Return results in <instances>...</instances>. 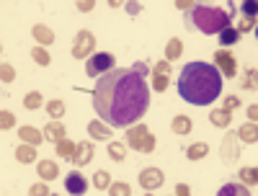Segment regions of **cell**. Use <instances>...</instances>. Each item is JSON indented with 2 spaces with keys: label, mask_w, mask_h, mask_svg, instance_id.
Segmentation results:
<instances>
[{
  "label": "cell",
  "mask_w": 258,
  "mask_h": 196,
  "mask_svg": "<svg viewBox=\"0 0 258 196\" xmlns=\"http://www.w3.org/2000/svg\"><path fill=\"white\" fill-rule=\"evenodd\" d=\"M150 67L137 62L132 67H114L98 78L93 106L98 119L109 126H129L140 121L150 109Z\"/></svg>",
  "instance_id": "6da1fadb"
},
{
  "label": "cell",
  "mask_w": 258,
  "mask_h": 196,
  "mask_svg": "<svg viewBox=\"0 0 258 196\" xmlns=\"http://www.w3.org/2000/svg\"><path fill=\"white\" fill-rule=\"evenodd\" d=\"M222 90V75L209 62H188L178 78V96L194 106H209Z\"/></svg>",
  "instance_id": "7a4b0ae2"
},
{
  "label": "cell",
  "mask_w": 258,
  "mask_h": 196,
  "mask_svg": "<svg viewBox=\"0 0 258 196\" xmlns=\"http://www.w3.org/2000/svg\"><path fill=\"white\" fill-rule=\"evenodd\" d=\"M186 26H196L201 34H220L230 26V16L222 8L194 3L191 13L186 16Z\"/></svg>",
  "instance_id": "3957f363"
},
{
  "label": "cell",
  "mask_w": 258,
  "mask_h": 196,
  "mask_svg": "<svg viewBox=\"0 0 258 196\" xmlns=\"http://www.w3.org/2000/svg\"><path fill=\"white\" fill-rule=\"evenodd\" d=\"M114 67H116V57H114V54L98 52V54H91V57H88L85 73H88V78H101V75H106L109 70H114Z\"/></svg>",
  "instance_id": "277c9868"
},
{
  "label": "cell",
  "mask_w": 258,
  "mask_h": 196,
  "mask_svg": "<svg viewBox=\"0 0 258 196\" xmlns=\"http://www.w3.org/2000/svg\"><path fill=\"white\" fill-rule=\"evenodd\" d=\"M212 65L220 70V75L222 78H235L238 75V60L232 57V52H227V49H217L215 54H212Z\"/></svg>",
  "instance_id": "5b68a950"
},
{
  "label": "cell",
  "mask_w": 258,
  "mask_h": 196,
  "mask_svg": "<svg viewBox=\"0 0 258 196\" xmlns=\"http://www.w3.org/2000/svg\"><path fill=\"white\" fill-rule=\"evenodd\" d=\"M96 49V37L88 29L77 31L75 37V44H73V57H77V60H85V57H91Z\"/></svg>",
  "instance_id": "8992f818"
},
{
  "label": "cell",
  "mask_w": 258,
  "mask_h": 196,
  "mask_svg": "<svg viewBox=\"0 0 258 196\" xmlns=\"http://www.w3.org/2000/svg\"><path fill=\"white\" fill-rule=\"evenodd\" d=\"M147 134H150V129H147L145 124H134L132 129L127 126L124 145H127L129 150H137V153H142V145H145V140H147Z\"/></svg>",
  "instance_id": "52a82bcc"
},
{
  "label": "cell",
  "mask_w": 258,
  "mask_h": 196,
  "mask_svg": "<svg viewBox=\"0 0 258 196\" xmlns=\"http://www.w3.org/2000/svg\"><path fill=\"white\" fill-rule=\"evenodd\" d=\"M140 183H142L145 191L160 189V186H163V170H160V168H145V170L140 173Z\"/></svg>",
  "instance_id": "ba28073f"
},
{
  "label": "cell",
  "mask_w": 258,
  "mask_h": 196,
  "mask_svg": "<svg viewBox=\"0 0 258 196\" xmlns=\"http://www.w3.org/2000/svg\"><path fill=\"white\" fill-rule=\"evenodd\" d=\"M240 155V147H238V134H227L225 140H222V160H225L227 165H232L235 160Z\"/></svg>",
  "instance_id": "9c48e42d"
},
{
  "label": "cell",
  "mask_w": 258,
  "mask_h": 196,
  "mask_svg": "<svg viewBox=\"0 0 258 196\" xmlns=\"http://www.w3.org/2000/svg\"><path fill=\"white\" fill-rule=\"evenodd\" d=\"M85 189H88V181L80 176V173L77 170L67 173V178H65V191L67 194H85Z\"/></svg>",
  "instance_id": "30bf717a"
},
{
  "label": "cell",
  "mask_w": 258,
  "mask_h": 196,
  "mask_svg": "<svg viewBox=\"0 0 258 196\" xmlns=\"http://www.w3.org/2000/svg\"><path fill=\"white\" fill-rule=\"evenodd\" d=\"M93 153H96L93 142H80V145H75L73 163H75V165H88V163H91V157H93Z\"/></svg>",
  "instance_id": "8fae6325"
},
{
  "label": "cell",
  "mask_w": 258,
  "mask_h": 196,
  "mask_svg": "<svg viewBox=\"0 0 258 196\" xmlns=\"http://www.w3.org/2000/svg\"><path fill=\"white\" fill-rule=\"evenodd\" d=\"M65 126H62V121L60 119H54V121H49L47 126H44V140H49V142H60V140H65Z\"/></svg>",
  "instance_id": "7c38bea8"
},
{
  "label": "cell",
  "mask_w": 258,
  "mask_h": 196,
  "mask_svg": "<svg viewBox=\"0 0 258 196\" xmlns=\"http://www.w3.org/2000/svg\"><path fill=\"white\" fill-rule=\"evenodd\" d=\"M18 137H21L24 142L34 145V147L44 142V132H39L37 126H21V129H18Z\"/></svg>",
  "instance_id": "4fadbf2b"
},
{
  "label": "cell",
  "mask_w": 258,
  "mask_h": 196,
  "mask_svg": "<svg viewBox=\"0 0 258 196\" xmlns=\"http://www.w3.org/2000/svg\"><path fill=\"white\" fill-rule=\"evenodd\" d=\"M37 170H39V178H44V181H54V178H57V173H60V168H57L54 160H39Z\"/></svg>",
  "instance_id": "5bb4252c"
},
{
  "label": "cell",
  "mask_w": 258,
  "mask_h": 196,
  "mask_svg": "<svg viewBox=\"0 0 258 196\" xmlns=\"http://www.w3.org/2000/svg\"><path fill=\"white\" fill-rule=\"evenodd\" d=\"M88 132H91L93 140H111V129H109V124H104L101 119H96V121L88 124Z\"/></svg>",
  "instance_id": "9a60e30c"
},
{
  "label": "cell",
  "mask_w": 258,
  "mask_h": 196,
  "mask_svg": "<svg viewBox=\"0 0 258 196\" xmlns=\"http://www.w3.org/2000/svg\"><path fill=\"white\" fill-rule=\"evenodd\" d=\"M238 140L251 142V145L258 142V126H256V121H248V124L240 126V129H238Z\"/></svg>",
  "instance_id": "2e32d148"
},
{
  "label": "cell",
  "mask_w": 258,
  "mask_h": 196,
  "mask_svg": "<svg viewBox=\"0 0 258 196\" xmlns=\"http://www.w3.org/2000/svg\"><path fill=\"white\" fill-rule=\"evenodd\" d=\"M16 160L18 163H24V165H29V163H34V160H37V147L34 145H21L18 150H16Z\"/></svg>",
  "instance_id": "e0dca14e"
},
{
  "label": "cell",
  "mask_w": 258,
  "mask_h": 196,
  "mask_svg": "<svg viewBox=\"0 0 258 196\" xmlns=\"http://www.w3.org/2000/svg\"><path fill=\"white\" fill-rule=\"evenodd\" d=\"M31 37L37 39L39 44H52L54 41V34H52V29L49 26H44V24H37L31 29Z\"/></svg>",
  "instance_id": "ac0fdd59"
},
{
  "label": "cell",
  "mask_w": 258,
  "mask_h": 196,
  "mask_svg": "<svg viewBox=\"0 0 258 196\" xmlns=\"http://www.w3.org/2000/svg\"><path fill=\"white\" fill-rule=\"evenodd\" d=\"M181 52H184V44H181V39L171 37V41L165 44V60H168V62H173V60H178V57H181Z\"/></svg>",
  "instance_id": "d6986e66"
},
{
  "label": "cell",
  "mask_w": 258,
  "mask_h": 196,
  "mask_svg": "<svg viewBox=\"0 0 258 196\" xmlns=\"http://www.w3.org/2000/svg\"><path fill=\"white\" fill-rule=\"evenodd\" d=\"M171 129H173L176 134H191V129H194V121L188 119V117H176V119L171 121Z\"/></svg>",
  "instance_id": "ffe728a7"
},
{
  "label": "cell",
  "mask_w": 258,
  "mask_h": 196,
  "mask_svg": "<svg viewBox=\"0 0 258 196\" xmlns=\"http://www.w3.org/2000/svg\"><path fill=\"white\" fill-rule=\"evenodd\" d=\"M238 39H240V34H238V29H232V26H227L225 31H220V44H222V47H232Z\"/></svg>",
  "instance_id": "44dd1931"
},
{
  "label": "cell",
  "mask_w": 258,
  "mask_h": 196,
  "mask_svg": "<svg viewBox=\"0 0 258 196\" xmlns=\"http://www.w3.org/2000/svg\"><path fill=\"white\" fill-rule=\"evenodd\" d=\"M41 93H39V90H31V93H26L24 96V106L29 109V111H37V109H41Z\"/></svg>",
  "instance_id": "7402d4cb"
},
{
  "label": "cell",
  "mask_w": 258,
  "mask_h": 196,
  "mask_svg": "<svg viewBox=\"0 0 258 196\" xmlns=\"http://www.w3.org/2000/svg\"><path fill=\"white\" fill-rule=\"evenodd\" d=\"M209 153V145H204V142H196V145H191L186 150V155H188V160H201Z\"/></svg>",
  "instance_id": "603a6c76"
},
{
  "label": "cell",
  "mask_w": 258,
  "mask_h": 196,
  "mask_svg": "<svg viewBox=\"0 0 258 196\" xmlns=\"http://www.w3.org/2000/svg\"><path fill=\"white\" fill-rule=\"evenodd\" d=\"M47 114H49L52 119H62V117H65V103H62L60 98L49 101V103H47Z\"/></svg>",
  "instance_id": "cb8c5ba5"
},
{
  "label": "cell",
  "mask_w": 258,
  "mask_h": 196,
  "mask_svg": "<svg viewBox=\"0 0 258 196\" xmlns=\"http://www.w3.org/2000/svg\"><path fill=\"white\" fill-rule=\"evenodd\" d=\"M109 155L121 163V160L127 157V145L124 142H109Z\"/></svg>",
  "instance_id": "d4e9b609"
},
{
  "label": "cell",
  "mask_w": 258,
  "mask_h": 196,
  "mask_svg": "<svg viewBox=\"0 0 258 196\" xmlns=\"http://www.w3.org/2000/svg\"><path fill=\"white\" fill-rule=\"evenodd\" d=\"M57 155H60V157H65V160H67V157L73 160V155H75V145H73L70 140H67V137L57 142Z\"/></svg>",
  "instance_id": "484cf974"
},
{
  "label": "cell",
  "mask_w": 258,
  "mask_h": 196,
  "mask_svg": "<svg viewBox=\"0 0 258 196\" xmlns=\"http://www.w3.org/2000/svg\"><path fill=\"white\" fill-rule=\"evenodd\" d=\"M31 57H34V62L41 65V67H47V65H49V60H52L49 52L44 49V47H34V49H31Z\"/></svg>",
  "instance_id": "4316f807"
},
{
  "label": "cell",
  "mask_w": 258,
  "mask_h": 196,
  "mask_svg": "<svg viewBox=\"0 0 258 196\" xmlns=\"http://www.w3.org/2000/svg\"><path fill=\"white\" fill-rule=\"evenodd\" d=\"M209 121L215 124V126H227L230 124V111H222V109H217V111H212V117H209Z\"/></svg>",
  "instance_id": "83f0119b"
},
{
  "label": "cell",
  "mask_w": 258,
  "mask_h": 196,
  "mask_svg": "<svg viewBox=\"0 0 258 196\" xmlns=\"http://www.w3.org/2000/svg\"><path fill=\"white\" fill-rule=\"evenodd\" d=\"M240 181L245 183V186H256L258 183V170L256 168H243L240 170Z\"/></svg>",
  "instance_id": "f1b7e54d"
},
{
  "label": "cell",
  "mask_w": 258,
  "mask_h": 196,
  "mask_svg": "<svg viewBox=\"0 0 258 196\" xmlns=\"http://www.w3.org/2000/svg\"><path fill=\"white\" fill-rule=\"evenodd\" d=\"M256 78H258L256 67H251V70H245V78H243V83H240V85H243L245 90H256V85H258V80H256Z\"/></svg>",
  "instance_id": "f546056e"
},
{
  "label": "cell",
  "mask_w": 258,
  "mask_h": 196,
  "mask_svg": "<svg viewBox=\"0 0 258 196\" xmlns=\"http://www.w3.org/2000/svg\"><path fill=\"white\" fill-rule=\"evenodd\" d=\"M93 183H96V189H101V191H106L109 186H111V176L106 170H98L96 176H93Z\"/></svg>",
  "instance_id": "4dcf8cb0"
},
{
  "label": "cell",
  "mask_w": 258,
  "mask_h": 196,
  "mask_svg": "<svg viewBox=\"0 0 258 196\" xmlns=\"http://www.w3.org/2000/svg\"><path fill=\"white\" fill-rule=\"evenodd\" d=\"M168 83H171V78H168V75L152 73V90H158V93H163V90L168 88Z\"/></svg>",
  "instance_id": "1f68e13d"
},
{
  "label": "cell",
  "mask_w": 258,
  "mask_h": 196,
  "mask_svg": "<svg viewBox=\"0 0 258 196\" xmlns=\"http://www.w3.org/2000/svg\"><path fill=\"white\" fill-rule=\"evenodd\" d=\"M256 29V18L253 16H243L240 18V24H238V34H248Z\"/></svg>",
  "instance_id": "d6a6232c"
},
{
  "label": "cell",
  "mask_w": 258,
  "mask_h": 196,
  "mask_svg": "<svg viewBox=\"0 0 258 196\" xmlns=\"http://www.w3.org/2000/svg\"><path fill=\"white\" fill-rule=\"evenodd\" d=\"M222 196H227V194H235V196H245L248 194V186H232V183H227V186H222L220 189Z\"/></svg>",
  "instance_id": "836d02e7"
},
{
  "label": "cell",
  "mask_w": 258,
  "mask_h": 196,
  "mask_svg": "<svg viewBox=\"0 0 258 196\" xmlns=\"http://www.w3.org/2000/svg\"><path fill=\"white\" fill-rule=\"evenodd\" d=\"M13 124H16V117H13V114H10V111H5V109L0 111V129L5 132V129H10Z\"/></svg>",
  "instance_id": "e575fe53"
},
{
  "label": "cell",
  "mask_w": 258,
  "mask_h": 196,
  "mask_svg": "<svg viewBox=\"0 0 258 196\" xmlns=\"http://www.w3.org/2000/svg\"><path fill=\"white\" fill-rule=\"evenodd\" d=\"M109 191H111V196H129L132 194V189L127 186V183H111Z\"/></svg>",
  "instance_id": "d590c367"
},
{
  "label": "cell",
  "mask_w": 258,
  "mask_h": 196,
  "mask_svg": "<svg viewBox=\"0 0 258 196\" xmlns=\"http://www.w3.org/2000/svg\"><path fill=\"white\" fill-rule=\"evenodd\" d=\"M0 78H3V83H10V80L16 78L13 65H5V62H3V67H0Z\"/></svg>",
  "instance_id": "8d00e7d4"
},
{
  "label": "cell",
  "mask_w": 258,
  "mask_h": 196,
  "mask_svg": "<svg viewBox=\"0 0 258 196\" xmlns=\"http://www.w3.org/2000/svg\"><path fill=\"white\" fill-rule=\"evenodd\" d=\"M152 73H160V75H171V62H168V60H160V62H155Z\"/></svg>",
  "instance_id": "74e56055"
},
{
  "label": "cell",
  "mask_w": 258,
  "mask_h": 196,
  "mask_svg": "<svg viewBox=\"0 0 258 196\" xmlns=\"http://www.w3.org/2000/svg\"><path fill=\"white\" fill-rule=\"evenodd\" d=\"M238 106H240V98H238V96H227V98H225V106H222V111H235Z\"/></svg>",
  "instance_id": "f35d334b"
},
{
  "label": "cell",
  "mask_w": 258,
  "mask_h": 196,
  "mask_svg": "<svg viewBox=\"0 0 258 196\" xmlns=\"http://www.w3.org/2000/svg\"><path fill=\"white\" fill-rule=\"evenodd\" d=\"M29 194L31 196H44V194H49V186H47V183H37V186L29 189Z\"/></svg>",
  "instance_id": "ab89813d"
},
{
  "label": "cell",
  "mask_w": 258,
  "mask_h": 196,
  "mask_svg": "<svg viewBox=\"0 0 258 196\" xmlns=\"http://www.w3.org/2000/svg\"><path fill=\"white\" fill-rule=\"evenodd\" d=\"M93 0H80V3H77V10H80V13H88V10H93Z\"/></svg>",
  "instance_id": "60d3db41"
},
{
  "label": "cell",
  "mask_w": 258,
  "mask_h": 196,
  "mask_svg": "<svg viewBox=\"0 0 258 196\" xmlns=\"http://www.w3.org/2000/svg\"><path fill=\"white\" fill-rule=\"evenodd\" d=\"M240 8H243V13H245V16H253V18H256V10H258L256 3H243Z\"/></svg>",
  "instance_id": "b9f144b4"
},
{
  "label": "cell",
  "mask_w": 258,
  "mask_h": 196,
  "mask_svg": "<svg viewBox=\"0 0 258 196\" xmlns=\"http://www.w3.org/2000/svg\"><path fill=\"white\" fill-rule=\"evenodd\" d=\"M152 150H155V137L147 134V140H145V145H142V153H152Z\"/></svg>",
  "instance_id": "7bdbcfd3"
},
{
  "label": "cell",
  "mask_w": 258,
  "mask_h": 196,
  "mask_svg": "<svg viewBox=\"0 0 258 196\" xmlns=\"http://www.w3.org/2000/svg\"><path fill=\"white\" fill-rule=\"evenodd\" d=\"M188 191H191V189H188L186 183H178V186H176V194H178V196H186Z\"/></svg>",
  "instance_id": "ee69618b"
},
{
  "label": "cell",
  "mask_w": 258,
  "mask_h": 196,
  "mask_svg": "<svg viewBox=\"0 0 258 196\" xmlns=\"http://www.w3.org/2000/svg\"><path fill=\"white\" fill-rule=\"evenodd\" d=\"M248 119H251V121H256V119H258V106H256V103L248 109Z\"/></svg>",
  "instance_id": "f6af8a7d"
},
{
  "label": "cell",
  "mask_w": 258,
  "mask_h": 196,
  "mask_svg": "<svg viewBox=\"0 0 258 196\" xmlns=\"http://www.w3.org/2000/svg\"><path fill=\"white\" fill-rule=\"evenodd\" d=\"M127 10H129L132 16H137V13H140V3H129V5H127Z\"/></svg>",
  "instance_id": "bcb514c9"
},
{
  "label": "cell",
  "mask_w": 258,
  "mask_h": 196,
  "mask_svg": "<svg viewBox=\"0 0 258 196\" xmlns=\"http://www.w3.org/2000/svg\"><path fill=\"white\" fill-rule=\"evenodd\" d=\"M178 8H181V10H188V8H194L191 3H186V0H178V3H176Z\"/></svg>",
  "instance_id": "7dc6e473"
}]
</instances>
